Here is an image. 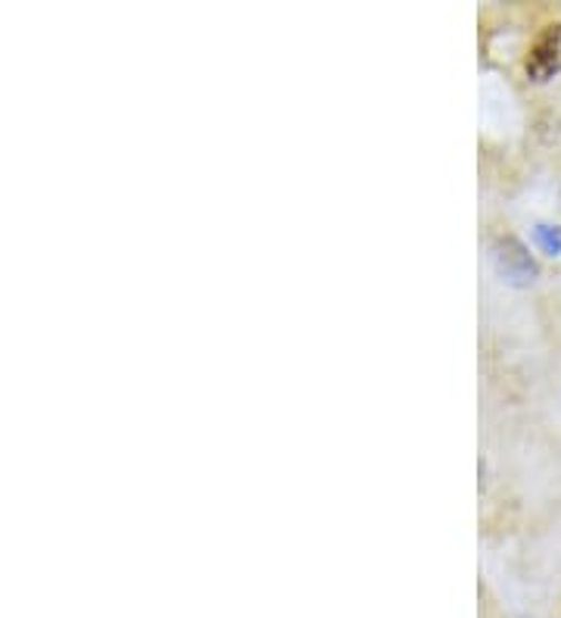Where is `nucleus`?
Here are the masks:
<instances>
[{
    "label": "nucleus",
    "mask_w": 561,
    "mask_h": 618,
    "mask_svg": "<svg viewBox=\"0 0 561 618\" xmlns=\"http://www.w3.org/2000/svg\"><path fill=\"white\" fill-rule=\"evenodd\" d=\"M524 69L533 82H549L561 69V22L545 26L543 32L537 34V41L530 44Z\"/></svg>",
    "instance_id": "f257e3e1"
},
{
    "label": "nucleus",
    "mask_w": 561,
    "mask_h": 618,
    "mask_svg": "<svg viewBox=\"0 0 561 618\" xmlns=\"http://www.w3.org/2000/svg\"><path fill=\"white\" fill-rule=\"evenodd\" d=\"M496 266H499V272L514 284H528L533 282V275H537V266H533L530 253L524 251V244L514 241V237H502V241L496 244Z\"/></svg>",
    "instance_id": "f03ea898"
},
{
    "label": "nucleus",
    "mask_w": 561,
    "mask_h": 618,
    "mask_svg": "<svg viewBox=\"0 0 561 618\" xmlns=\"http://www.w3.org/2000/svg\"><path fill=\"white\" fill-rule=\"evenodd\" d=\"M533 241H537V247H540L545 256H559L561 253V232L559 229H552V225H537V229H533Z\"/></svg>",
    "instance_id": "7ed1b4c3"
}]
</instances>
